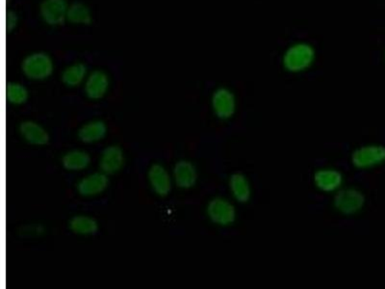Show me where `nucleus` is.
<instances>
[{"label": "nucleus", "instance_id": "17", "mask_svg": "<svg viewBox=\"0 0 385 289\" xmlns=\"http://www.w3.org/2000/svg\"><path fill=\"white\" fill-rule=\"evenodd\" d=\"M88 68L82 62H75L63 70L61 80L69 88H76L85 83L88 76Z\"/></svg>", "mask_w": 385, "mask_h": 289}, {"label": "nucleus", "instance_id": "12", "mask_svg": "<svg viewBox=\"0 0 385 289\" xmlns=\"http://www.w3.org/2000/svg\"><path fill=\"white\" fill-rule=\"evenodd\" d=\"M125 164V152L118 144H110L103 149L98 162L100 171L108 176L118 174Z\"/></svg>", "mask_w": 385, "mask_h": 289}, {"label": "nucleus", "instance_id": "19", "mask_svg": "<svg viewBox=\"0 0 385 289\" xmlns=\"http://www.w3.org/2000/svg\"><path fill=\"white\" fill-rule=\"evenodd\" d=\"M70 230L78 236H94L98 231V223L88 215H75L69 222Z\"/></svg>", "mask_w": 385, "mask_h": 289}, {"label": "nucleus", "instance_id": "10", "mask_svg": "<svg viewBox=\"0 0 385 289\" xmlns=\"http://www.w3.org/2000/svg\"><path fill=\"white\" fill-rule=\"evenodd\" d=\"M147 179L154 194L159 197H167L170 194L173 187V178L163 165L154 163L150 166L147 171Z\"/></svg>", "mask_w": 385, "mask_h": 289}, {"label": "nucleus", "instance_id": "1", "mask_svg": "<svg viewBox=\"0 0 385 289\" xmlns=\"http://www.w3.org/2000/svg\"><path fill=\"white\" fill-rule=\"evenodd\" d=\"M315 59L316 51L311 43L297 42L292 43L284 51L281 61L286 72L300 73L310 69Z\"/></svg>", "mask_w": 385, "mask_h": 289}, {"label": "nucleus", "instance_id": "15", "mask_svg": "<svg viewBox=\"0 0 385 289\" xmlns=\"http://www.w3.org/2000/svg\"><path fill=\"white\" fill-rule=\"evenodd\" d=\"M228 188L232 198L239 204H247L252 198V185L244 174L234 173L229 177Z\"/></svg>", "mask_w": 385, "mask_h": 289}, {"label": "nucleus", "instance_id": "8", "mask_svg": "<svg viewBox=\"0 0 385 289\" xmlns=\"http://www.w3.org/2000/svg\"><path fill=\"white\" fill-rule=\"evenodd\" d=\"M313 184L320 192L333 194L343 187L344 176L337 169H318L314 173Z\"/></svg>", "mask_w": 385, "mask_h": 289}, {"label": "nucleus", "instance_id": "3", "mask_svg": "<svg viewBox=\"0 0 385 289\" xmlns=\"http://www.w3.org/2000/svg\"><path fill=\"white\" fill-rule=\"evenodd\" d=\"M21 72L30 80H46L54 72L53 60L43 51L30 53L21 62Z\"/></svg>", "mask_w": 385, "mask_h": 289}, {"label": "nucleus", "instance_id": "2", "mask_svg": "<svg viewBox=\"0 0 385 289\" xmlns=\"http://www.w3.org/2000/svg\"><path fill=\"white\" fill-rule=\"evenodd\" d=\"M364 193L359 188L349 186L340 188L334 193L332 206L335 211L345 216L359 214L365 206Z\"/></svg>", "mask_w": 385, "mask_h": 289}, {"label": "nucleus", "instance_id": "20", "mask_svg": "<svg viewBox=\"0 0 385 289\" xmlns=\"http://www.w3.org/2000/svg\"><path fill=\"white\" fill-rule=\"evenodd\" d=\"M92 13L85 4L75 1L70 4L67 21L75 26H88L92 23Z\"/></svg>", "mask_w": 385, "mask_h": 289}, {"label": "nucleus", "instance_id": "22", "mask_svg": "<svg viewBox=\"0 0 385 289\" xmlns=\"http://www.w3.org/2000/svg\"><path fill=\"white\" fill-rule=\"evenodd\" d=\"M19 16L14 11H9L6 15V29L8 32H12L18 26Z\"/></svg>", "mask_w": 385, "mask_h": 289}, {"label": "nucleus", "instance_id": "13", "mask_svg": "<svg viewBox=\"0 0 385 289\" xmlns=\"http://www.w3.org/2000/svg\"><path fill=\"white\" fill-rule=\"evenodd\" d=\"M198 177V170L195 164L189 160H179L174 165L173 179L174 184L180 189L188 190L195 186Z\"/></svg>", "mask_w": 385, "mask_h": 289}, {"label": "nucleus", "instance_id": "6", "mask_svg": "<svg viewBox=\"0 0 385 289\" xmlns=\"http://www.w3.org/2000/svg\"><path fill=\"white\" fill-rule=\"evenodd\" d=\"M213 113L218 119L228 121L236 115L237 100L234 93L226 87H220L213 92L211 97Z\"/></svg>", "mask_w": 385, "mask_h": 289}, {"label": "nucleus", "instance_id": "14", "mask_svg": "<svg viewBox=\"0 0 385 289\" xmlns=\"http://www.w3.org/2000/svg\"><path fill=\"white\" fill-rule=\"evenodd\" d=\"M19 132L21 138L33 146H45L48 144L51 137L45 127L33 121H24L20 125Z\"/></svg>", "mask_w": 385, "mask_h": 289}, {"label": "nucleus", "instance_id": "4", "mask_svg": "<svg viewBox=\"0 0 385 289\" xmlns=\"http://www.w3.org/2000/svg\"><path fill=\"white\" fill-rule=\"evenodd\" d=\"M351 163L357 170H370L385 163V146L367 144L359 147L351 154Z\"/></svg>", "mask_w": 385, "mask_h": 289}, {"label": "nucleus", "instance_id": "18", "mask_svg": "<svg viewBox=\"0 0 385 289\" xmlns=\"http://www.w3.org/2000/svg\"><path fill=\"white\" fill-rule=\"evenodd\" d=\"M91 155L81 149H73L63 155L61 163L63 167L70 172L85 170L91 164Z\"/></svg>", "mask_w": 385, "mask_h": 289}, {"label": "nucleus", "instance_id": "9", "mask_svg": "<svg viewBox=\"0 0 385 289\" xmlns=\"http://www.w3.org/2000/svg\"><path fill=\"white\" fill-rule=\"evenodd\" d=\"M108 177L102 171L88 174L76 184L78 194L85 198L102 194L110 184Z\"/></svg>", "mask_w": 385, "mask_h": 289}, {"label": "nucleus", "instance_id": "7", "mask_svg": "<svg viewBox=\"0 0 385 289\" xmlns=\"http://www.w3.org/2000/svg\"><path fill=\"white\" fill-rule=\"evenodd\" d=\"M70 4L67 0H43L40 6V16L49 26H60L67 21Z\"/></svg>", "mask_w": 385, "mask_h": 289}, {"label": "nucleus", "instance_id": "11", "mask_svg": "<svg viewBox=\"0 0 385 289\" xmlns=\"http://www.w3.org/2000/svg\"><path fill=\"white\" fill-rule=\"evenodd\" d=\"M110 87V78L107 73L102 70H95L89 73L85 83L84 92L89 100H102L107 94Z\"/></svg>", "mask_w": 385, "mask_h": 289}, {"label": "nucleus", "instance_id": "5", "mask_svg": "<svg viewBox=\"0 0 385 289\" xmlns=\"http://www.w3.org/2000/svg\"><path fill=\"white\" fill-rule=\"evenodd\" d=\"M209 219L220 227H229L236 223V207L233 203L223 197H215L206 206Z\"/></svg>", "mask_w": 385, "mask_h": 289}, {"label": "nucleus", "instance_id": "21", "mask_svg": "<svg viewBox=\"0 0 385 289\" xmlns=\"http://www.w3.org/2000/svg\"><path fill=\"white\" fill-rule=\"evenodd\" d=\"M29 92L26 87L20 83H9L6 86L7 102L14 105H23L28 100Z\"/></svg>", "mask_w": 385, "mask_h": 289}, {"label": "nucleus", "instance_id": "16", "mask_svg": "<svg viewBox=\"0 0 385 289\" xmlns=\"http://www.w3.org/2000/svg\"><path fill=\"white\" fill-rule=\"evenodd\" d=\"M107 125L100 120H94L82 125L78 132L79 140L84 144L97 143L107 135Z\"/></svg>", "mask_w": 385, "mask_h": 289}]
</instances>
